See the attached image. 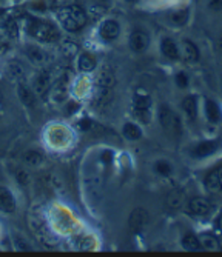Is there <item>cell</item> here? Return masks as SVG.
<instances>
[{
  "instance_id": "1",
  "label": "cell",
  "mask_w": 222,
  "mask_h": 257,
  "mask_svg": "<svg viewBox=\"0 0 222 257\" xmlns=\"http://www.w3.org/2000/svg\"><path fill=\"white\" fill-rule=\"evenodd\" d=\"M59 22L66 31L78 33L87 25V14L81 7L69 5L59 11Z\"/></svg>"
},
{
  "instance_id": "2",
  "label": "cell",
  "mask_w": 222,
  "mask_h": 257,
  "mask_svg": "<svg viewBox=\"0 0 222 257\" xmlns=\"http://www.w3.org/2000/svg\"><path fill=\"white\" fill-rule=\"evenodd\" d=\"M159 123L165 134L171 137H179L182 133V122L175 109H171L168 105H161L158 111Z\"/></svg>"
},
{
  "instance_id": "3",
  "label": "cell",
  "mask_w": 222,
  "mask_h": 257,
  "mask_svg": "<svg viewBox=\"0 0 222 257\" xmlns=\"http://www.w3.org/2000/svg\"><path fill=\"white\" fill-rule=\"evenodd\" d=\"M28 33L31 37L40 42H54L59 39V31L56 27L40 19H31L28 22Z\"/></svg>"
},
{
  "instance_id": "4",
  "label": "cell",
  "mask_w": 222,
  "mask_h": 257,
  "mask_svg": "<svg viewBox=\"0 0 222 257\" xmlns=\"http://www.w3.org/2000/svg\"><path fill=\"white\" fill-rule=\"evenodd\" d=\"M119 34H120V25L113 19L104 20L101 23V27H99V36H101V39L105 42L116 40L119 37Z\"/></svg>"
},
{
  "instance_id": "5",
  "label": "cell",
  "mask_w": 222,
  "mask_h": 257,
  "mask_svg": "<svg viewBox=\"0 0 222 257\" xmlns=\"http://www.w3.org/2000/svg\"><path fill=\"white\" fill-rule=\"evenodd\" d=\"M187 209L191 216H196V217H204L207 214H210L211 211V205L207 199H202V197H194L188 202L187 205Z\"/></svg>"
},
{
  "instance_id": "6",
  "label": "cell",
  "mask_w": 222,
  "mask_h": 257,
  "mask_svg": "<svg viewBox=\"0 0 222 257\" xmlns=\"http://www.w3.org/2000/svg\"><path fill=\"white\" fill-rule=\"evenodd\" d=\"M179 57L188 63H194L199 60V50H197V46L191 42V40H187L184 39L181 43H179Z\"/></svg>"
},
{
  "instance_id": "7",
  "label": "cell",
  "mask_w": 222,
  "mask_h": 257,
  "mask_svg": "<svg viewBox=\"0 0 222 257\" xmlns=\"http://www.w3.org/2000/svg\"><path fill=\"white\" fill-rule=\"evenodd\" d=\"M128 45H130V50L134 51V53H143L148 45H150V37L145 31H133L131 36H130V40H128Z\"/></svg>"
},
{
  "instance_id": "8",
  "label": "cell",
  "mask_w": 222,
  "mask_h": 257,
  "mask_svg": "<svg viewBox=\"0 0 222 257\" xmlns=\"http://www.w3.org/2000/svg\"><path fill=\"white\" fill-rule=\"evenodd\" d=\"M51 74H49L48 71H40L39 74H36L34 80H33V91L34 94L37 96H45L46 92L49 91V88H51Z\"/></svg>"
},
{
  "instance_id": "9",
  "label": "cell",
  "mask_w": 222,
  "mask_h": 257,
  "mask_svg": "<svg viewBox=\"0 0 222 257\" xmlns=\"http://www.w3.org/2000/svg\"><path fill=\"white\" fill-rule=\"evenodd\" d=\"M219 150V142L217 140H205V142H201L197 144L193 150H191V156L196 157V159H204V157H208L214 153H217Z\"/></svg>"
},
{
  "instance_id": "10",
  "label": "cell",
  "mask_w": 222,
  "mask_h": 257,
  "mask_svg": "<svg viewBox=\"0 0 222 257\" xmlns=\"http://www.w3.org/2000/svg\"><path fill=\"white\" fill-rule=\"evenodd\" d=\"M16 208L17 203L14 194L8 188H5V186H0V211L5 214H13L16 213Z\"/></svg>"
},
{
  "instance_id": "11",
  "label": "cell",
  "mask_w": 222,
  "mask_h": 257,
  "mask_svg": "<svg viewBox=\"0 0 222 257\" xmlns=\"http://www.w3.org/2000/svg\"><path fill=\"white\" fill-rule=\"evenodd\" d=\"M148 223V214L143 208H134L130 217H128V226L131 231H140Z\"/></svg>"
},
{
  "instance_id": "12",
  "label": "cell",
  "mask_w": 222,
  "mask_h": 257,
  "mask_svg": "<svg viewBox=\"0 0 222 257\" xmlns=\"http://www.w3.org/2000/svg\"><path fill=\"white\" fill-rule=\"evenodd\" d=\"M205 186L210 193H222V167L216 168L205 177Z\"/></svg>"
},
{
  "instance_id": "13",
  "label": "cell",
  "mask_w": 222,
  "mask_h": 257,
  "mask_svg": "<svg viewBox=\"0 0 222 257\" xmlns=\"http://www.w3.org/2000/svg\"><path fill=\"white\" fill-rule=\"evenodd\" d=\"M25 54H27L28 60L34 65H43L48 60L46 53L37 45H28L27 48H25Z\"/></svg>"
},
{
  "instance_id": "14",
  "label": "cell",
  "mask_w": 222,
  "mask_h": 257,
  "mask_svg": "<svg viewBox=\"0 0 222 257\" xmlns=\"http://www.w3.org/2000/svg\"><path fill=\"white\" fill-rule=\"evenodd\" d=\"M161 51H162V56L167 57L168 60H178L179 59L178 45L173 42L170 37H164L161 40Z\"/></svg>"
},
{
  "instance_id": "15",
  "label": "cell",
  "mask_w": 222,
  "mask_h": 257,
  "mask_svg": "<svg viewBox=\"0 0 222 257\" xmlns=\"http://www.w3.org/2000/svg\"><path fill=\"white\" fill-rule=\"evenodd\" d=\"M204 112H205L207 120L211 122V123H217L222 119V112H220L219 105L214 100H211V99H207L205 100V103H204Z\"/></svg>"
},
{
  "instance_id": "16",
  "label": "cell",
  "mask_w": 222,
  "mask_h": 257,
  "mask_svg": "<svg viewBox=\"0 0 222 257\" xmlns=\"http://www.w3.org/2000/svg\"><path fill=\"white\" fill-rule=\"evenodd\" d=\"M17 97H19V100L25 105V106H28V108H31V106H34V91L28 86V85H25V83H19L17 85Z\"/></svg>"
},
{
  "instance_id": "17",
  "label": "cell",
  "mask_w": 222,
  "mask_h": 257,
  "mask_svg": "<svg viewBox=\"0 0 222 257\" xmlns=\"http://www.w3.org/2000/svg\"><path fill=\"white\" fill-rule=\"evenodd\" d=\"M122 134L130 142H136V140L142 139V130L139 128V125L133 123V122H127L122 126Z\"/></svg>"
},
{
  "instance_id": "18",
  "label": "cell",
  "mask_w": 222,
  "mask_h": 257,
  "mask_svg": "<svg viewBox=\"0 0 222 257\" xmlns=\"http://www.w3.org/2000/svg\"><path fill=\"white\" fill-rule=\"evenodd\" d=\"M78 68L82 73H91L96 68V59L88 53H82L79 54V59H78Z\"/></svg>"
},
{
  "instance_id": "19",
  "label": "cell",
  "mask_w": 222,
  "mask_h": 257,
  "mask_svg": "<svg viewBox=\"0 0 222 257\" xmlns=\"http://www.w3.org/2000/svg\"><path fill=\"white\" fill-rule=\"evenodd\" d=\"M182 109L188 115L190 120H196L197 117V97L196 96H187L182 102Z\"/></svg>"
},
{
  "instance_id": "20",
  "label": "cell",
  "mask_w": 222,
  "mask_h": 257,
  "mask_svg": "<svg viewBox=\"0 0 222 257\" xmlns=\"http://www.w3.org/2000/svg\"><path fill=\"white\" fill-rule=\"evenodd\" d=\"M184 202H185V194L181 190H175V191H171L167 196V206L171 208V209H179V208H182Z\"/></svg>"
},
{
  "instance_id": "21",
  "label": "cell",
  "mask_w": 222,
  "mask_h": 257,
  "mask_svg": "<svg viewBox=\"0 0 222 257\" xmlns=\"http://www.w3.org/2000/svg\"><path fill=\"white\" fill-rule=\"evenodd\" d=\"M23 162L27 163V165H30V167H39V165H42V162H43V156L36 150H28L27 153L23 154Z\"/></svg>"
},
{
  "instance_id": "22",
  "label": "cell",
  "mask_w": 222,
  "mask_h": 257,
  "mask_svg": "<svg viewBox=\"0 0 222 257\" xmlns=\"http://www.w3.org/2000/svg\"><path fill=\"white\" fill-rule=\"evenodd\" d=\"M182 248L187 251H199L202 249V245H201L199 237H196L194 234H187L182 239Z\"/></svg>"
},
{
  "instance_id": "23",
  "label": "cell",
  "mask_w": 222,
  "mask_h": 257,
  "mask_svg": "<svg viewBox=\"0 0 222 257\" xmlns=\"http://www.w3.org/2000/svg\"><path fill=\"white\" fill-rule=\"evenodd\" d=\"M170 20H171V23H175L176 27L185 25L187 20H188V10L184 8V10H176V11H173V13L170 14Z\"/></svg>"
},
{
  "instance_id": "24",
  "label": "cell",
  "mask_w": 222,
  "mask_h": 257,
  "mask_svg": "<svg viewBox=\"0 0 222 257\" xmlns=\"http://www.w3.org/2000/svg\"><path fill=\"white\" fill-rule=\"evenodd\" d=\"M201 245H202V248L204 249H208V251H214V249H220V243H219V240L214 237V236H211V234H204V236H201Z\"/></svg>"
},
{
  "instance_id": "25",
  "label": "cell",
  "mask_w": 222,
  "mask_h": 257,
  "mask_svg": "<svg viewBox=\"0 0 222 257\" xmlns=\"http://www.w3.org/2000/svg\"><path fill=\"white\" fill-rule=\"evenodd\" d=\"M76 246H78V249H82V251H91V249H94V246H96V240H94V237L85 234V236L78 237Z\"/></svg>"
},
{
  "instance_id": "26",
  "label": "cell",
  "mask_w": 222,
  "mask_h": 257,
  "mask_svg": "<svg viewBox=\"0 0 222 257\" xmlns=\"http://www.w3.org/2000/svg\"><path fill=\"white\" fill-rule=\"evenodd\" d=\"M7 73H8V76L13 77V79H20V77L25 74V69H23V66H22L19 62L11 60V62L8 63V66H7Z\"/></svg>"
},
{
  "instance_id": "27",
  "label": "cell",
  "mask_w": 222,
  "mask_h": 257,
  "mask_svg": "<svg viewBox=\"0 0 222 257\" xmlns=\"http://www.w3.org/2000/svg\"><path fill=\"white\" fill-rule=\"evenodd\" d=\"M152 99L145 94H137L133 100V109H150Z\"/></svg>"
},
{
  "instance_id": "28",
  "label": "cell",
  "mask_w": 222,
  "mask_h": 257,
  "mask_svg": "<svg viewBox=\"0 0 222 257\" xmlns=\"http://www.w3.org/2000/svg\"><path fill=\"white\" fill-rule=\"evenodd\" d=\"M155 171H156L159 176H162V177H168V176L171 174L173 168H171V165H170V162H168V160H158V162L155 163Z\"/></svg>"
},
{
  "instance_id": "29",
  "label": "cell",
  "mask_w": 222,
  "mask_h": 257,
  "mask_svg": "<svg viewBox=\"0 0 222 257\" xmlns=\"http://www.w3.org/2000/svg\"><path fill=\"white\" fill-rule=\"evenodd\" d=\"M114 85V77L108 73H102L101 77H99V88H108L111 89Z\"/></svg>"
},
{
  "instance_id": "30",
  "label": "cell",
  "mask_w": 222,
  "mask_h": 257,
  "mask_svg": "<svg viewBox=\"0 0 222 257\" xmlns=\"http://www.w3.org/2000/svg\"><path fill=\"white\" fill-rule=\"evenodd\" d=\"M134 111V115L142 122V123H148L152 120V112L150 109H133Z\"/></svg>"
},
{
  "instance_id": "31",
  "label": "cell",
  "mask_w": 222,
  "mask_h": 257,
  "mask_svg": "<svg viewBox=\"0 0 222 257\" xmlns=\"http://www.w3.org/2000/svg\"><path fill=\"white\" fill-rule=\"evenodd\" d=\"M175 80H176V85H178L179 88H182V89L188 86V76H187L184 71H179V73L176 74Z\"/></svg>"
},
{
  "instance_id": "32",
  "label": "cell",
  "mask_w": 222,
  "mask_h": 257,
  "mask_svg": "<svg viewBox=\"0 0 222 257\" xmlns=\"http://www.w3.org/2000/svg\"><path fill=\"white\" fill-rule=\"evenodd\" d=\"M16 177H17V180H19L22 185H27V183L30 182V176H28V173H27V171H23V170H17Z\"/></svg>"
},
{
  "instance_id": "33",
  "label": "cell",
  "mask_w": 222,
  "mask_h": 257,
  "mask_svg": "<svg viewBox=\"0 0 222 257\" xmlns=\"http://www.w3.org/2000/svg\"><path fill=\"white\" fill-rule=\"evenodd\" d=\"M11 48V43L8 39H0V56H4L10 51Z\"/></svg>"
},
{
  "instance_id": "34",
  "label": "cell",
  "mask_w": 222,
  "mask_h": 257,
  "mask_svg": "<svg viewBox=\"0 0 222 257\" xmlns=\"http://www.w3.org/2000/svg\"><path fill=\"white\" fill-rule=\"evenodd\" d=\"M208 7H210V10H213V11H220V10H222V0H210V2H208Z\"/></svg>"
},
{
  "instance_id": "35",
  "label": "cell",
  "mask_w": 222,
  "mask_h": 257,
  "mask_svg": "<svg viewBox=\"0 0 222 257\" xmlns=\"http://www.w3.org/2000/svg\"><path fill=\"white\" fill-rule=\"evenodd\" d=\"M11 22V17L7 13H0V27H8V23Z\"/></svg>"
},
{
  "instance_id": "36",
  "label": "cell",
  "mask_w": 222,
  "mask_h": 257,
  "mask_svg": "<svg viewBox=\"0 0 222 257\" xmlns=\"http://www.w3.org/2000/svg\"><path fill=\"white\" fill-rule=\"evenodd\" d=\"M79 128H82V130H90V128H93V122H90L88 119H85V120L79 122Z\"/></svg>"
},
{
  "instance_id": "37",
  "label": "cell",
  "mask_w": 222,
  "mask_h": 257,
  "mask_svg": "<svg viewBox=\"0 0 222 257\" xmlns=\"http://www.w3.org/2000/svg\"><path fill=\"white\" fill-rule=\"evenodd\" d=\"M216 226H217L219 232H220V234H222V213L219 214V217H217V220H216Z\"/></svg>"
},
{
  "instance_id": "38",
  "label": "cell",
  "mask_w": 222,
  "mask_h": 257,
  "mask_svg": "<svg viewBox=\"0 0 222 257\" xmlns=\"http://www.w3.org/2000/svg\"><path fill=\"white\" fill-rule=\"evenodd\" d=\"M125 2H128V4H137L139 0H125Z\"/></svg>"
},
{
  "instance_id": "39",
  "label": "cell",
  "mask_w": 222,
  "mask_h": 257,
  "mask_svg": "<svg viewBox=\"0 0 222 257\" xmlns=\"http://www.w3.org/2000/svg\"><path fill=\"white\" fill-rule=\"evenodd\" d=\"M220 46H222V40H220Z\"/></svg>"
}]
</instances>
